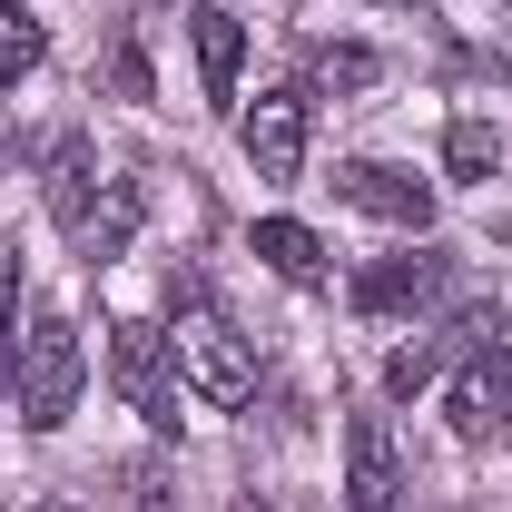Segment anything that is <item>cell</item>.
Returning <instances> with one entry per match:
<instances>
[{
	"label": "cell",
	"mask_w": 512,
	"mask_h": 512,
	"mask_svg": "<svg viewBox=\"0 0 512 512\" xmlns=\"http://www.w3.org/2000/svg\"><path fill=\"white\" fill-rule=\"evenodd\" d=\"M168 306H178V375H188V394H207V404H247L256 394V355H247V335L207 306V286L197 276H178L168 286Z\"/></svg>",
	"instance_id": "6da1fadb"
},
{
	"label": "cell",
	"mask_w": 512,
	"mask_h": 512,
	"mask_svg": "<svg viewBox=\"0 0 512 512\" xmlns=\"http://www.w3.org/2000/svg\"><path fill=\"white\" fill-rule=\"evenodd\" d=\"M79 384H89V345L69 316H30V345H20V424L30 434H60L79 414Z\"/></svg>",
	"instance_id": "7a4b0ae2"
},
{
	"label": "cell",
	"mask_w": 512,
	"mask_h": 512,
	"mask_svg": "<svg viewBox=\"0 0 512 512\" xmlns=\"http://www.w3.org/2000/svg\"><path fill=\"white\" fill-rule=\"evenodd\" d=\"M109 384H119V404L148 424V434H178L188 414H178V394H188V375H178V345L158 335V325H109Z\"/></svg>",
	"instance_id": "3957f363"
},
{
	"label": "cell",
	"mask_w": 512,
	"mask_h": 512,
	"mask_svg": "<svg viewBox=\"0 0 512 512\" xmlns=\"http://www.w3.org/2000/svg\"><path fill=\"white\" fill-rule=\"evenodd\" d=\"M444 414H453L463 444H483V434L512 424V345H503V325H473V345H463V365L444 384Z\"/></svg>",
	"instance_id": "277c9868"
},
{
	"label": "cell",
	"mask_w": 512,
	"mask_h": 512,
	"mask_svg": "<svg viewBox=\"0 0 512 512\" xmlns=\"http://www.w3.org/2000/svg\"><path fill=\"white\" fill-rule=\"evenodd\" d=\"M335 197L365 207L375 227H404V237L434 227V188H424L414 168H394V158H345V168H335Z\"/></svg>",
	"instance_id": "5b68a950"
},
{
	"label": "cell",
	"mask_w": 512,
	"mask_h": 512,
	"mask_svg": "<svg viewBox=\"0 0 512 512\" xmlns=\"http://www.w3.org/2000/svg\"><path fill=\"white\" fill-rule=\"evenodd\" d=\"M237 148L256 178H296L306 168V89H256L237 109Z\"/></svg>",
	"instance_id": "8992f818"
},
{
	"label": "cell",
	"mask_w": 512,
	"mask_h": 512,
	"mask_svg": "<svg viewBox=\"0 0 512 512\" xmlns=\"http://www.w3.org/2000/svg\"><path fill=\"white\" fill-rule=\"evenodd\" d=\"M444 296V256H375L355 276V316H424Z\"/></svg>",
	"instance_id": "52a82bcc"
},
{
	"label": "cell",
	"mask_w": 512,
	"mask_h": 512,
	"mask_svg": "<svg viewBox=\"0 0 512 512\" xmlns=\"http://www.w3.org/2000/svg\"><path fill=\"white\" fill-rule=\"evenodd\" d=\"M394 493H404L394 434H384V414H355V424H345V503L355 512H394Z\"/></svg>",
	"instance_id": "ba28073f"
},
{
	"label": "cell",
	"mask_w": 512,
	"mask_h": 512,
	"mask_svg": "<svg viewBox=\"0 0 512 512\" xmlns=\"http://www.w3.org/2000/svg\"><path fill=\"white\" fill-rule=\"evenodd\" d=\"M99 188H109V178H99V148H89V138L69 128L60 148H50V178H40V197H50V217H60L69 237H79V217L99 207Z\"/></svg>",
	"instance_id": "9c48e42d"
},
{
	"label": "cell",
	"mask_w": 512,
	"mask_h": 512,
	"mask_svg": "<svg viewBox=\"0 0 512 512\" xmlns=\"http://www.w3.org/2000/svg\"><path fill=\"white\" fill-rule=\"evenodd\" d=\"M128 237H138V178H109V188H99V207L79 217V237H69V247L89 256V266H119Z\"/></svg>",
	"instance_id": "30bf717a"
},
{
	"label": "cell",
	"mask_w": 512,
	"mask_h": 512,
	"mask_svg": "<svg viewBox=\"0 0 512 512\" xmlns=\"http://www.w3.org/2000/svg\"><path fill=\"white\" fill-rule=\"evenodd\" d=\"M237 69H247V30H237V10H197V79H207V99H237Z\"/></svg>",
	"instance_id": "8fae6325"
},
{
	"label": "cell",
	"mask_w": 512,
	"mask_h": 512,
	"mask_svg": "<svg viewBox=\"0 0 512 512\" xmlns=\"http://www.w3.org/2000/svg\"><path fill=\"white\" fill-rule=\"evenodd\" d=\"M256 256L286 276V286H325V237L296 217H256Z\"/></svg>",
	"instance_id": "7c38bea8"
},
{
	"label": "cell",
	"mask_w": 512,
	"mask_h": 512,
	"mask_svg": "<svg viewBox=\"0 0 512 512\" xmlns=\"http://www.w3.org/2000/svg\"><path fill=\"white\" fill-rule=\"evenodd\" d=\"M40 60H50V30H40V10H30V0H0V89H20Z\"/></svg>",
	"instance_id": "4fadbf2b"
},
{
	"label": "cell",
	"mask_w": 512,
	"mask_h": 512,
	"mask_svg": "<svg viewBox=\"0 0 512 512\" xmlns=\"http://www.w3.org/2000/svg\"><path fill=\"white\" fill-rule=\"evenodd\" d=\"M434 365H444V345H434V335H414V345H394V355H384V394H394V404H414V394L434 384Z\"/></svg>",
	"instance_id": "5bb4252c"
},
{
	"label": "cell",
	"mask_w": 512,
	"mask_h": 512,
	"mask_svg": "<svg viewBox=\"0 0 512 512\" xmlns=\"http://www.w3.org/2000/svg\"><path fill=\"white\" fill-rule=\"evenodd\" d=\"M444 168H453V178H493V168H503V138H493L483 119H453V138H444Z\"/></svg>",
	"instance_id": "9a60e30c"
},
{
	"label": "cell",
	"mask_w": 512,
	"mask_h": 512,
	"mask_svg": "<svg viewBox=\"0 0 512 512\" xmlns=\"http://www.w3.org/2000/svg\"><path fill=\"white\" fill-rule=\"evenodd\" d=\"M375 50H355V40H325L316 50V89H375Z\"/></svg>",
	"instance_id": "2e32d148"
},
{
	"label": "cell",
	"mask_w": 512,
	"mask_h": 512,
	"mask_svg": "<svg viewBox=\"0 0 512 512\" xmlns=\"http://www.w3.org/2000/svg\"><path fill=\"white\" fill-rule=\"evenodd\" d=\"M20 266H0V394H20Z\"/></svg>",
	"instance_id": "e0dca14e"
},
{
	"label": "cell",
	"mask_w": 512,
	"mask_h": 512,
	"mask_svg": "<svg viewBox=\"0 0 512 512\" xmlns=\"http://www.w3.org/2000/svg\"><path fill=\"white\" fill-rule=\"evenodd\" d=\"M109 89H119V99H148V89H158V79H148V50H138V40H119V50H109Z\"/></svg>",
	"instance_id": "ac0fdd59"
},
{
	"label": "cell",
	"mask_w": 512,
	"mask_h": 512,
	"mask_svg": "<svg viewBox=\"0 0 512 512\" xmlns=\"http://www.w3.org/2000/svg\"><path fill=\"white\" fill-rule=\"evenodd\" d=\"M128 493H138V512H178V483H168V463H138V473H128Z\"/></svg>",
	"instance_id": "d6986e66"
},
{
	"label": "cell",
	"mask_w": 512,
	"mask_h": 512,
	"mask_svg": "<svg viewBox=\"0 0 512 512\" xmlns=\"http://www.w3.org/2000/svg\"><path fill=\"white\" fill-rule=\"evenodd\" d=\"M237 512H276V503H256V493H247V503H237Z\"/></svg>",
	"instance_id": "ffe728a7"
},
{
	"label": "cell",
	"mask_w": 512,
	"mask_h": 512,
	"mask_svg": "<svg viewBox=\"0 0 512 512\" xmlns=\"http://www.w3.org/2000/svg\"><path fill=\"white\" fill-rule=\"evenodd\" d=\"M40 512H79V503H40Z\"/></svg>",
	"instance_id": "44dd1931"
}]
</instances>
